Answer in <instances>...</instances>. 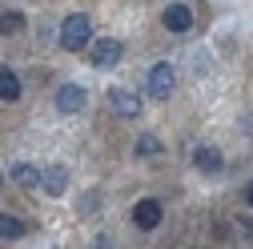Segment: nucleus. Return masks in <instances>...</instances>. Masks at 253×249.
<instances>
[{
	"label": "nucleus",
	"mask_w": 253,
	"mask_h": 249,
	"mask_svg": "<svg viewBox=\"0 0 253 249\" xmlns=\"http://www.w3.org/2000/svg\"><path fill=\"white\" fill-rule=\"evenodd\" d=\"M161 149H165V145H161V137H153V133H141V137H137V145H133L137 157H157Z\"/></svg>",
	"instance_id": "ddd939ff"
},
{
	"label": "nucleus",
	"mask_w": 253,
	"mask_h": 249,
	"mask_svg": "<svg viewBox=\"0 0 253 249\" xmlns=\"http://www.w3.org/2000/svg\"><path fill=\"white\" fill-rule=\"evenodd\" d=\"M169 88H173V65H153V73H149V97L165 101Z\"/></svg>",
	"instance_id": "423d86ee"
},
{
	"label": "nucleus",
	"mask_w": 253,
	"mask_h": 249,
	"mask_svg": "<svg viewBox=\"0 0 253 249\" xmlns=\"http://www.w3.org/2000/svg\"><path fill=\"white\" fill-rule=\"evenodd\" d=\"M241 229H245V237H253V221H237Z\"/></svg>",
	"instance_id": "2eb2a0df"
},
{
	"label": "nucleus",
	"mask_w": 253,
	"mask_h": 249,
	"mask_svg": "<svg viewBox=\"0 0 253 249\" xmlns=\"http://www.w3.org/2000/svg\"><path fill=\"white\" fill-rule=\"evenodd\" d=\"M92 249H113V245H109V241H97V245H92Z\"/></svg>",
	"instance_id": "f3484780"
},
{
	"label": "nucleus",
	"mask_w": 253,
	"mask_h": 249,
	"mask_svg": "<svg viewBox=\"0 0 253 249\" xmlns=\"http://www.w3.org/2000/svg\"><path fill=\"white\" fill-rule=\"evenodd\" d=\"M0 33H4V37L24 33V16H20V12H4V16H0Z\"/></svg>",
	"instance_id": "4468645a"
},
{
	"label": "nucleus",
	"mask_w": 253,
	"mask_h": 249,
	"mask_svg": "<svg viewBox=\"0 0 253 249\" xmlns=\"http://www.w3.org/2000/svg\"><path fill=\"white\" fill-rule=\"evenodd\" d=\"M161 24L169 33H189V28H193V12H189V4H169L161 12Z\"/></svg>",
	"instance_id": "39448f33"
},
{
	"label": "nucleus",
	"mask_w": 253,
	"mask_h": 249,
	"mask_svg": "<svg viewBox=\"0 0 253 249\" xmlns=\"http://www.w3.org/2000/svg\"><path fill=\"white\" fill-rule=\"evenodd\" d=\"M245 201H249V209H253V185H249V189H245Z\"/></svg>",
	"instance_id": "dca6fc26"
},
{
	"label": "nucleus",
	"mask_w": 253,
	"mask_h": 249,
	"mask_svg": "<svg viewBox=\"0 0 253 249\" xmlns=\"http://www.w3.org/2000/svg\"><path fill=\"white\" fill-rule=\"evenodd\" d=\"M0 101H20V77L12 69H0Z\"/></svg>",
	"instance_id": "9d476101"
},
{
	"label": "nucleus",
	"mask_w": 253,
	"mask_h": 249,
	"mask_svg": "<svg viewBox=\"0 0 253 249\" xmlns=\"http://www.w3.org/2000/svg\"><path fill=\"white\" fill-rule=\"evenodd\" d=\"M12 181L20 185V189H37V185H41V169L37 165H16L12 169Z\"/></svg>",
	"instance_id": "f8f14e48"
},
{
	"label": "nucleus",
	"mask_w": 253,
	"mask_h": 249,
	"mask_svg": "<svg viewBox=\"0 0 253 249\" xmlns=\"http://www.w3.org/2000/svg\"><path fill=\"white\" fill-rule=\"evenodd\" d=\"M56 109L60 113H81L84 109V88L81 84H60L56 88Z\"/></svg>",
	"instance_id": "0eeeda50"
},
{
	"label": "nucleus",
	"mask_w": 253,
	"mask_h": 249,
	"mask_svg": "<svg viewBox=\"0 0 253 249\" xmlns=\"http://www.w3.org/2000/svg\"><path fill=\"white\" fill-rule=\"evenodd\" d=\"M60 48H69V52H81V48H88L92 44V24H88V16L84 12H73V16H65V24H60Z\"/></svg>",
	"instance_id": "f257e3e1"
},
{
	"label": "nucleus",
	"mask_w": 253,
	"mask_h": 249,
	"mask_svg": "<svg viewBox=\"0 0 253 249\" xmlns=\"http://www.w3.org/2000/svg\"><path fill=\"white\" fill-rule=\"evenodd\" d=\"M37 189H44L48 197H65V189H69V169H65V165L41 169V185H37Z\"/></svg>",
	"instance_id": "20e7f679"
},
{
	"label": "nucleus",
	"mask_w": 253,
	"mask_h": 249,
	"mask_svg": "<svg viewBox=\"0 0 253 249\" xmlns=\"http://www.w3.org/2000/svg\"><path fill=\"white\" fill-rule=\"evenodd\" d=\"M193 165H197L201 173H221V153H217L213 145H197V149H193Z\"/></svg>",
	"instance_id": "1a4fd4ad"
},
{
	"label": "nucleus",
	"mask_w": 253,
	"mask_h": 249,
	"mask_svg": "<svg viewBox=\"0 0 253 249\" xmlns=\"http://www.w3.org/2000/svg\"><path fill=\"white\" fill-rule=\"evenodd\" d=\"M24 233H28V225L20 221V217H12V213H0V237L16 241V237H24Z\"/></svg>",
	"instance_id": "9b49d317"
},
{
	"label": "nucleus",
	"mask_w": 253,
	"mask_h": 249,
	"mask_svg": "<svg viewBox=\"0 0 253 249\" xmlns=\"http://www.w3.org/2000/svg\"><path fill=\"white\" fill-rule=\"evenodd\" d=\"M121 52H125V44H121V41H113V37L92 41V69H117Z\"/></svg>",
	"instance_id": "f03ea898"
},
{
	"label": "nucleus",
	"mask_w": 253,
	"mask_h": 249,
	"mask_svg": "<svg viewBox=\"0 0 253 249\" xmlns=\"http://www.w3.org/2000/svg\"><path fill=\"white\" fill-rule=\"evenodd\" d=\"M109 101H113V109H117L121 117H141V97H133L129 88H113Z\"/></svg>",
	"instance_id": "6e6552de"
},
{
	"label": "nucleus",
	"mask_w": 253,
	"mask_h": 249,
	"mask_svg": "<svg viewBox=\"0 0 253 249\" xmlns=\"http://www.w3.org/2000/svg\"><path fill=\"white\" fill-rule=\"evenodd\" d=\"M161 217H165V209H161L157 197H145V201L133 205V225L137 229H157V225H161Z\"/></svg>",
	"instance_id": "7ed1b4c3"
}]
</instances>
